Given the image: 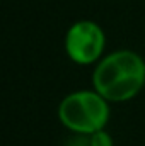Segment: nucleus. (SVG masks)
<instances>
[{"label": "nucleus", "mask_w": 145, "mask_h": 146, "mask_svg": "<svg viewBox=\"0 0 145 146\" xmlns=\"http://www.w3.org/2000/svg\"><path fill=\"white\" fill-rule=\"evenodd\" d=\"M145 85L144 58L130 49H118L103 56L92 73V87L109 102H126Z\"/></svg>", "instance_id": "f257e3e1"}, {"label": "nucleus", "mask_w": 145, "mask_h": 146, "mask_svg": "<svg viewBox=\"0 0 145 146\" xmlns=\"http://www.w3.org/2000/svg\"><path fill=\"white\" fill-rule=\"evenodd\" d=\"M109 100L99 92L77 90L65 95L58 106V119L63 127L80 136H91L106 127L111 115Z\"/></svg>", "instance_id": "f03ea898"}, {"label": "nucleus", "mask_w": 145, "mask_h": 146, "mask_svg": "<svg viewBox=\"0 0 145 146\" xmlns=\"http://www.w3.org/2000/svg\"><path fill=\"white\" fill-rule=\"evenodd\" d=\"M106 34L103 27L89 19L73 22L65 34V53L75 65H94L103 58Z\"/></svg>", "instance_id": "7ed1b4c3"}, {"label": "nucleus", "mask_w": 145, "mask_h": 146, "mask_svg": "<svg viewBox=\"0 0 145 146\" xmlns=\"http://www.w3.org/2000/svg\"><path fill=\"white\" fill-rule=\"evenodd\" d=\"M89 146H114V141L106 129H101L89 136Z\"/></svg>", "instance_id": "20e7f679"}]
</instances>
